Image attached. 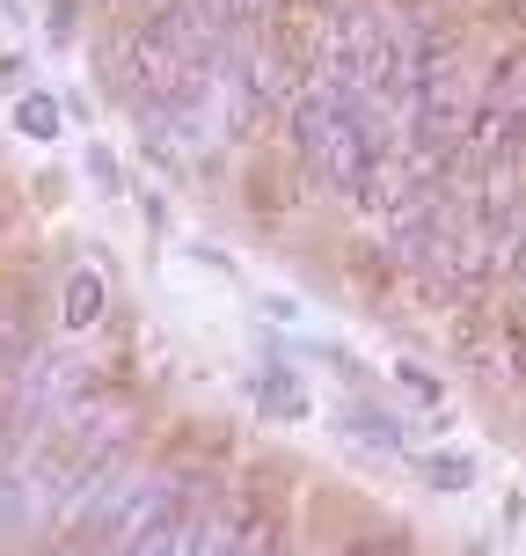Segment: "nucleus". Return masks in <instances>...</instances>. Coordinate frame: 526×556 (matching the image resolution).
I'll return each mask as SVG.
<instances>
[{
  "label": "nucleus",
  "instance_id": "f03ea898",
  "mask_svg": "<svg viewBox=\"0 0 526 556\" xmlns=\"http://www.w3.org/2000/svg\"><path fill=\"white\" fill-rule=\"evenodd\" d=\"M23 132L52 139V103H23Z\"/></svg>",
  "mask_w": 526,
  "mask_h": 556
},
{
  "label": "nucleus",
  "instance_id": "f257e3e1",
  "mask_svg": "<svg viewBox=\"0 0 526 556\" xmlns=\"http://www.w3.org/2000/svg\"><path fill=\"white\" fill-rule=\"evenodd\" d=\"M95 315H103V278H95V271H81L74 286H66V323L81 330V323H95Z\"/></svg>",
  "mask_w": 526,
  "mask_h": 556
}]
</instances>
